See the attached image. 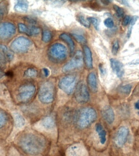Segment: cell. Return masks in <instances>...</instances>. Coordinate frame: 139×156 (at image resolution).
Returning <instances> with one entry per match:
<instances>
[{
  "mask_svg": "<svg viewBox=\"0 0 139 156\" xmlns=\"http://www.w3.org/2000/svg\"><path fill=\"white\" fill-rule=\"evenodd\" d=\"M22 149L29 154L35 155L41 153L45 146V140L41 136L34 134H27L21 139L20 142Z\"/></svg>",
  "mask_w": 139,
  "mask_h": 156,
  "instance_id": "6da1fadb",
  "label": "cell"
},
{
  "mask_svg": "<svg viewBox=\"0 0 139 156\" xmlns=\"http://www.w3.org/2000/svg\"><path fill=\"white\" fill-rule=\"evenodd\" d=\"M97 117V113L94 108L91 107L84 108L78 113L77 124L81 129H85L94 122Z\"/></svg>",
  "mask_w": 139,
  "mask_h": 156,
  "instance_id": "7a4b0ae2",
  "label": "cell"
},
{
  "mask_svg": "<svg viewBox=\"0 0 139 156\" xmlns=\"http://www.w3.org/2000/svg\"><path fill=\"white\" fill-rule=\"evenodd\" d=\"M68 51L62 44L55 43L51 45L48 51L49 58L52 62L59 63L63 62L67 57Z\"/></svg>",
  "mask_w": 139,
  "mask_h": 156,
  "instance_id": "3957f363",
  "label": "cell"
},
{
  "mask_svg": "<svg viewBox=\"0 0 139 156\" xmlns=\"http://www.w3.org/2000/svg\"><path fill=\"white\" fill-rule=\"evenodd\" d=\"M54 86L51 82L46 81L40 87L38 98L42 104H49L52 103L54 99Z\"/></svg>",
  "mask_w": 139,
  "mask_h": 156,
  "instance_id": "277c9868",
  "label": "cell"
},
{
  "mask_svg": "<svg viewBox=\"0 0 139 156\" xmlns=\"http://www.w3.org/2000/svg\"><path fill=\"white\" fill-rule=\"evenodd\" d=\"M76 82L77 78L74 75L66 76L60 80L58 86L65 93L70 95L75 90Z\"/></svg>",
  "mask_w": 139,
  "mask_h": 156,
  "instance_id": "5b68a950",
  "label": "cell"
},
{
  "mask_svg": "<svg viewBox=\"0 0 139 156\" xmlns=\"http://www.w3.org/2000/svg\"><path fill=\"white\" fill-rule=\"evenodd\" d=\"M32 43L27 38L20 37L13 40L11 44L12 51L16 53H24L27 52Z\"/></svg>",
  "mask_w": 139,
  "mask_h": 156,
  "instance_id": "8992f818",
  "label": "cell"
},
{
  "mask_svg": "<svg viewBox=\"0 0 139 156\" xmlns=\"http://www.w3.org/2000/svg\"><path fill=\"white\" fill-rule=\"evenodd\" d=\"M84 62V55L81 51H77L70 60L66 63L63 68L62 72L67 73L71 71L82 66Z\"/></svg>",
  "mask_w": 139,
  "mask_h": 156,
  "instance_id": "52a82bcc",
  "label": "cell"
},
{
  "mask_svg": "<svg viewBox=\"0 0 139 156\" xmlns=\"http://www.w3.org/2000/svg\"><path fill=\"white\" fill-rule=\"evenodd\" d=\"M74 97L77 102L83 104L87 102L90 99L88 89L84 82H80L76 87Z\"/></svg>",
  "mask_w": 139,
  "mask_h": 156,
  "instance_id": "ba28073f",
  "label": "cell"
},
{
  "mask_svg": "<svg viewBox=\"0 0 139 156\" xmlns=\"http://www.w3.org/2000/svg\"><path fill=\"white\" fill-rule=\"evenodd\" d=\"M36 89L31 84H25L20 87L18 91V98L21 102H27L33 97Z\"/></svg>",
  "mask_w": 139,
  "mask_h": 156,
  "instance_id": "9c48e42d",
  "label": "cell"
},
{
  "mask_svg": "<svg viewBox=\"0 0 139 156\" xmlns=\"http://www.w3.org/2000/svg\"><path fill=\"white\" fill-rule=\"evenodd\" d=\"M16 31V27L12 23H0V40H8L13 36Z\"/></svg>",
  "mask_w": 139,
  "mask_h": 156,
  "instance_id": "30bf717a",
  "label": "cell"
},
{
  "mask_svg": "<svg viewBox=\"0 0 139 156\" xmlns=\"http://www.w3.org/2000/svg\"><path fill=\"white\" fill-rule=\"evenodd\" d=\"M37 126L41 131L51 133L55 129L56 124L52 117L47 116L40 120L38 123Z\"/></svg>",
  "mask_w": 139,
  "mask_h": 156,
  "instance_id": "8fae6325",
  "label": "cell"
},
{
  "mask_svg": "<svg viewBox=\"0 0 139 156\" xmlns=\"http://www.w3.org/2000/svg\"><path fill=\"white\" fill-rule=\"evenodd\" d=\"M129 133V129L127 127L123 126L119 128L115 138V142L117 146L121 147L125 144Z\"/></svg>",
  "mask_w": 139,
  "mask_h": 156,
  "instance_id": "7c38bea8",
  "label": "cell"
},
{
  "mask_svg": "<svg viewBox=\"0 0 139 156\" xmlns=\"http://www.w3.org/2000/svg\"><path fill=\"white\" fill-rule=\"evenodd\" d=\"M13 54L5 45L0 44V66H3L13 59Z\"/></svg>",
  "mask_w": 139,
  "mask_h": 156,
  "instance_id": "4fadbf2b",
  "label": "cell"
},
{
  "mask_svg": "<svg viewBox=\"0 0 139 156\" xmlns=\"http://www.w3.org/2000/svg\"><path fill=\"white\" fill-rule=\"evenodd\" d=\"M67 155V156H87V152L82 145L75 144L68 148Z\"/></svg>",
  "mask_w": 139,
  "mask_h": 156,
  "instance_id": "5bb4252c",
  "label": "cell"
},
{
  "mask_svg": "<svg viewBox=\"0 0 139 156\" xmlns=\"http://www.w3.org/2000/svg\"><path fill=\"white\" fill-rule=\"evenodd\" d=\"M111 66L113 71L119 79L123 77L124 73V66L121 62L118 60L112 58L110 59Z\"/></svg>",
  "mask_w": 139,
  "mask_h": 156,
  "instance_id": "9a60e30c",
  "label": "cell"
},
{
  "mask_svg": "<svg viewBox=\"0 0 139 156\" xmlns=\"http://www.w3.org/2000/svg\"><path fill=\"white\" fill-rule=\"evenodd\" d=\"M102 115L108 124H112L115 120V113L113 108L109 106H105L102 110Z\"/></svg>",
  "mask_w": 139,
  "mask_h": 156,
  "instance_id": "2e32d148",
  "label": "cell"
},
{
  "mask_svg": "<svg viewBox=\"0 0 139 156\" xmlns=\"http://www.w3.org/2000/svg\"><path fill=\"white\" fill-rule=\"evenodd\" d=\"M84 52V59L85 66L89 69H92L93 68V59L92 53L91 50L87 46H84L83 47Z\"/></svg>",
  "mask_w": 139,
  "mask_h": 156,
  "instance_id": "e0dca14e",
  "label": "cell"
},
{
  "mask_svg": "<svg viewBox=\"0 0 139 156\" xmlns=\"http://www.w3.org/2000/svg\"><path fill=\"white\" fill-rule=\"evenodd\" d=\"M87 83L89 87L92 92L96 93L98 90L97 78L94 73H91L87 77Z\"/></svg>",
  "mask_w": 139,
  "mask_h": 156,
  "instance_id": "ac0fdd59",
  "label": "cell"
},
{
  "mask_svg": "<svg viewBox=\"0 0 139 156\" xmlns=\"http://www.w3.org/2000/svg\"><path fill=\"white\" fill-rule=\"evenodd\" d=\"M59 37L61 40L68 44L70 49L71 53L73 54L75 50V44L70 36L66 33H63L59 35Z\"/></svg>",
  "mask_w": 139,
  "mask_h": 156,
  "instance_id": "d6986e66",
  "label": "cell"
},
{
  "mask_svg": "<svg viewBox=\"0 0 139 156\" xmlns=\"http://www.w3.org/2000/svg\"><path fill=\"white\" fill-rule=\"evenodd\" d=\"M96 131L99 137L100 142L102 144H104L107 140V133L102 126L100 123H97L95 126Z\"/></svg>",
  "mask_w": 139,
  "mask_h": 156,
  "instance_id": "ffe728a7",
  "label": "cell"
},
{
  "mask_svg": "<svg viewBox=\"0 0 139 156\" xmlns=\"http://www.w3.org/2000/svg\"><path fill=\"white\" fill-rule=\"evenodd\" d=\"M28 8V3L27 1H19L14 7V9L17 12L23 13L26 12Z\"/></svg>",
  "mask_w": 139,
  "mask_h": 156,
  "instance_id": "44dd1931",
  "label": "cell"
},
{
  "mask_svg": "<svg viewBox=\"0 0 139 156\" xmlns=\"http://www.w3.org/2000/svg\"><path fill=\"white\" fill-rule=\"evenodd\" d=\"M77 19L78 21L83 26L87 28L90 27V22L87 20V19H85V17L82 15H79L77 16Z\"/></svg>",
  "mask_w": 139,
  "mask_h": 156,
  "instance_id": "7402d4cb",
  "label": "cell"
},
{
  "mask_svg": "<svg viewBox=\"0 0 139 156\" xmlns=\"http://www.w3.org/2000/svg\"><path fill=\"white\" fill-rule=\"evenodd\" d=\"M52 35L51 32L48 30H45L43 32L42 34V40L45 42H49L52 40Z\"/></svg>",
  "mask_w": 139,
  "mask_h": 156,
  "instance_id": "603a6c76",
  "label": "cell"
},
{
  "mask_svg": "<svg viewBox=\"0 0 139 156\" xmlns=\"http://www.w3.org/2000/svg\"><path fill=\"white\" fill-rule=\"evenodd\" d=\"M20 32L27 34L30 36V28L23 23H19L18 25Z\"/></svg>",
  "mask_w": 139,
  "mask_h": 156,
  "instance_id": "cb8c5ba5",
  "label": "cell"
},
{
  "mask_svg": "<svg viewBox=\"0 0 139 156\" xmlns=\"http://www.w3.org/2000/svg\"><path fill=\"white\" fill-rule=\"evenodd\" d=\"M132 86L130 84H127L119 88V91L122 94H129L131 91Z\"/></svg>",
  "mask_w": 139,
  "mask_h": 156,
  "instance_id": "d4e9b609",
  "label": "cell"
},
{
  "mask_svg": "<svg viewBox=\"0 0 139 156\" xmlns=\"http://www.w3.org/2000/svg\"><path fill=\"white\" fill-rule=\"evenodd\" d=\"M37 71L34 68H30L27 69L24 73L25 76L30 78H34L37 75Z\"/></svg>",
  "mask_w": 139,
  "mask_h": 156,
  "instance_id": "484cf974",
  "label": "cell"
},
{
  "mask_svg": "<svg viewBox=\"0 0 139 156\" xmlns=\"http://www.w3.org/2000/svg\"><path fill=\"white\" fill-rule=\"evenodd\" d=\"M72 36L75 39L76 41H77L79 43L85 44L86 43V39L84 36L78 34H72Z\"/></svg>",
  "mask_w": 139,
  "mask_h": 156,
  "instance_id": "4316f807",
  "label": "cell"
},
{
  "mask_svg": "<svg viewBox=\"0 0 139 156\" xmlns=\"http://www.w3.org/2000/svg\"><path fill=\"white\" fill-rule=\"evenodd\" d=\"M29 28H30V36L37 35L40 32V29L37 27L32 26L29 27Z\"/></svg>",
  "mask_w": 139,
  "mask_h": 156,
  "instance_id": "83f0119b",
  "label": "cell"
},
{
  "mask_svg": "<svg viewBox=\"0 0 139 156\" xmlns=\"http://www.w3.org/2000/svg\"><path fill=\"white\" fill-rule=\"evenodd\" d=\"M113 7L114 10L115 11L118 17H122L124 16V9L123 8L118 5H114Z\"/></svg>",
  "mask_w": 139,
  "mask_h": 156,
  "instance_id": "f1b7e54d",
  "label": "cell"
},
{
  "mask_svg": "<svg viewBox=\"0 0 139 156\" xmlns=\"http://www.w3.org/2000/svg\"><path fill=\"white\" fill-rule=\"evenodd\" d=\"M119 48V42L118 40H116L113 42V46L112 47V53L114 55H116L118 53Z\"/></svg>",
  "mask_w": 139,
  "mask_h": 156,
  "instance_id": "f546056e",
  "label": "cell"
},
{
  "mask_svg": "<svg viewBox=\"0 0 139 156\" xmlns=\"http://www.w3.org/2000/svg\"><path fill=\"white\" fill-rule=\"evenodd\" d=\"M87 20L90 23H91L94 27L95 29L96 30H98V20L96 18H94V17H89L87 18Z\"/></svg>",
  "mask_w": 139,
  "mask_h": 156,
  "instance_id": "4dcf8cb0",
  "label": "cell"
},
{
  "mask_svg": "<svg viewBox=\"0 0 139 156\" xmlns=\"http://www.w3.org/2000/svg\"><path fill=\"white\" fill-rule=\"evenodd\" d=\"M104 23L105 26L109 28H112L114 26V22L111 18H107L105 20Z\"/></svg>",
  "mask_w": 139,
  "mask_h": 156,
  "instance_id": "1f68e13d",
  "label": "cell"
},
{
  "mask_svg": "<svg viewBox=\"0 0 139 156\" xmlns=\"http://www.w3.org/2000/svg\"><path fill=\"white\" fill-rule=\"evenodd\" d=\"M51 4L55 6H60L63 5L66 2L64 1H50Z\"/></svg>",
  "mask_w": 139,
  "mask_h": 156,
  "instance_id": "d6a6232c",
  "label": "cell"
},
{
  "mask_svg": "<svg viewBox=\"0 0 139 156\" xmlns=\"http://www.w3.org/2000/svg\"><path fill=\"white\" fill-rule=\"evenodd\" d=\"M130 17L129 16H125L122 21V25L123 26L126 27L130 23Z\"/></svg>",
  "mask_w": 139,
  "mask_h": 156,
  "instance_id": "836d02e7",
  "label": "cell"
},
{
  "mask_svg": "<svg viewBox=\"0 0 139 156\" xmlns=\"http://www.w3.org/2000/svg\"><path fill=\"white\" fill-rule=\"evenodd\" d=\"M139 17L137 16H134L132 17L130 19V26L133 27V26L135 25V23L137 21V20L138 19Z\"/></svg>",
  "mask_w": 139,
  "mask_h": 156,
  "instance_id": "e575fe53",
  "label": "cell"
},
{
  "mask_svg": "<svg viewBox=\"0 0 139 156\" xmlns=\"http://www.w3.org/2000/svg\"><path fill=\"white\" fill-rule=\"evenodd\" d=\"M5 122V118L2 113H0V127L3 126Z\"/></svg>",
  "mask_w": 139,
  "mask_h": 156,
  "instance_id": "d590c367",
  "label": "cell"
},
{
  "mask_svg": "<svg viewBox=\"0 0 139 156\" xmlns=\"http://www.w3.org/2000/svg\"><path fill=\"white\" fill-rule=\"evenodd\" d=\"M99 68L100 71L101 72V74L104 75L105 74L106 71L105 68H103L102 65L100 64L99 65Z\"/></svg>",
  "mask_w": 139,
  "mask_h": 156,
  "instance_id": "8d00e7d4",
  "label": "cell"
},
{
  "mask_svg": "<svg viewBox=\"0 0 139 156\" xmlns=\"http://www.w3.org/2000/svg\"><path fill=\"white\" fill-rule=\"evenodd\" d=\"M5 13V10L3 8H0V20H1L4 16Z\"/></svg>",
  "mask_w": 139,
  "mask_h": 156,
  "instance_id": "74e56055",
  "label": "cell"
},
{
  "mask_svg": "<svg viewBox=\"0 0 139 156\" xmlns=\"http://www.w3.org/2000/svg\"><path fill=\"white\" fill-rule=\"evenodd\" d=\"M43 71L45 74V76L46 77H48L49 75L50 72L48 69L46 68H44L43 69Z\"/></svg>",
  "mask_w": 139,
  "mask_h": 156,
  "instance_id": "f35d334b",
  "label": "cell"
},
{
  "mask_svg": "<svg viewBox=\"0 0 139 156\" xmlns=\"http://www.w3.org/2000/svg\"><path fill=\"white\" fill-rule=\"evenodd\" d=\"M133 27L130 26L129 29H128L127 34V36L128 38L130 37V35H131L132 30Z\"/></svg>",
  "mask_w": 139,
  "mask_h": 156,
  "instance_id": "ab89813d",
  "label": "cell"
},
{
  "mask_svg": "<svg viewBox=\"0 0 139 156\" xmlns=\"http://www.w3.org/2000/svg\"><path fill=\"white\" fill-rule=\"evenodd\" d=\"M130 65H137L139 64V59L135 60L132 61V62H130V63H129Z\"/></svg>",
  "mask_w": 139,
  "mask_h": 156,
  "instance_id": "60d3db41",
  "label": "cell"
},
{
  "mask_svg": "<svg viewBox=\"0 0 139 156\" xmlns=\"http://www.w3.org/2000/svg\"><path fill=\"white\" fill-rule=\"evenodd\" d=\"M118 2H121L122 4H123L124 5H125L127 6H128V7H129V3L127 1H118Z\"/></svg>",
  "mask_w": 139,
  "mask_h": 156,
  "instance_id": "b9f144b4",
  "label": "cell"
},
{
  "mask_svg": "<svg viewBox=\"0 0 139 156\" xmlns=\"http://www.w3.org/2000/svg\"><path fill=\"white\" fill-rule=\"evenodd\" d=\"M135 107L137 110L139 111V100L135 103Z\"/></svg>",
  "mask_w": 139,
  "mask_h": 156,
  "instance_id": "7bdbcfd3",
  "label": "cell"
},
{
  "mask_svg": "<svg viewBox=\"0 0 139 156\" xmlns=\"http://www.w3.org/2000/svg\"><path fill=\"white\" fill-rule=\"evenodd\" d=\"M4 75V73L3 71L2 70V69H1V68H0V79L3 77Z\"/></svg>",
  "mask_w": 139,
  "mask_h": 156,
  "instance_id": "ee69618b",
  "label": "cell"
},
{
  "mask_svg": "<svg viewBox=\"0 0 139 156\" xmlns=\"http://www.w3.org/2000/svg\"><path fill=\"white\" fill-rule=\"evenodd\" d=\"M101 2L103 3L104 4L108 5L111 1H101Z\"/></svg>",
  "mask_w": 139,
  "mask_h": 156,
  "instance_id": "f6af8a7d",
  "label": "cell"
}]
</instances>
